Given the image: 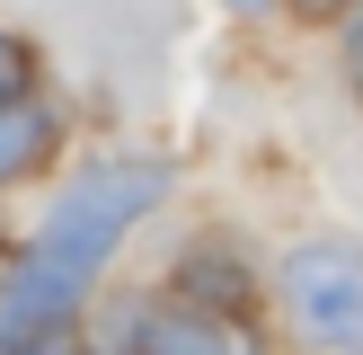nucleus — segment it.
<instances>
[{
    "instance_id": "f257e3e1",
    "label": "nucleus",
    "mask_w": 363,
    "mask_h": 355,
    "mask_svg": "<svg viewBox=\"0 0 363 355\" xmlns=\"http://www.w3.org/2000/svg\"><path fill=\"white\" fill-rule=\"evenodd\" d=\"M169 195L160 160H98L62 187V204L45 213L35 248L18 258V275L0 284V355H45L62 337V320L89 302L98 266L124 248V231Z\"/></svg>"
},
{
    "instance_id": "f03ea898",
    "label": "nucleus",
    "mask_w": 363,
    "mask_h": 355,
    "mask_svg": "<svg viewBox=\"0 0 363 355\" xmlns=\"http://www.w3.org/2000/svg\"><path fill=\"white\" fill-rule=\"evenodd\" d=\"M275 293H284V311H293V329L311 337V346L363 355V248L354 240H301V248H284Z\"/></svg>"
},
{
    "instance_id": "7ed1b4c3",
    "label": "nucleus",
    "mask_w": 363,
    "mask_h": 355,
    "mask_svg": "<svg viewBox=\"0 0 363 355\" xmlns=\"http://www.w3.org/2000/svg\"><path fill=\"white\" fill-rule=\"evenodd\" d=\"M124 355H257V346H248V329L230 311H213L195 293H169V302L124 311Z\"/></svg>"
},
{
    "instance_id": "20e7f679",
    "label": "nucleus",
    "mask_w": 363,
    "mask_h": 355,
    "mask_svg": "<svg viewBox=\"0 0 363 355\" xmlns=\"http://www.w3.org/2000/svg\"><path fill=\"white\" fill-rule=\"evenodd\" d=\"M45 151H53V116H45L35 98H9V106H0V187L27 178Z\"/></svg>"
},
{
    "instance_id": "39448f33",
    "label": "nucleus",
    "mask_w": 363,
    "mask_h": 355,
    "mask_svg": "<svg viewBox=\"0 0 363 355\" xmlns=\"http://www.w3.org/2000/svg\"><path fill=\"white\" fill-rule=\"evenodd\" d=\"M27 71H35V53L18 45V36H0V106H9V98H27Z\"/></svg>"
},
{
    "instance_id": "423d86ee",
    "label": "nucleus",
    "mask_w": 363,
    "mask_h": 355,
    "mask_svg": "<svg viewBox=\"0 0 363 355\" xmlns=\"http://www.w3.org/2000/svg\"><path fill=\"white\" fill-rule=\"evenodd\" d=\"M346 80H354V98H363V9L346 18Z\"/></svg>"
},
{
    "instance_id": "0eeeda50",
    "label": "nucleus",
    "mask_w": 363,
    "mask_h": 355,
    "mask_svg": "<svg viewBox=\"0 0 363 355\" xmlns=\"http://www.w3.org/2000/svg\"><path fill=\"white\" fill-rule=\"evenodd\" d=\"M301 9H354V0H301Z\"/></svg>"
},
{
    "instance_id": "6e6552de",
    "label": "nucleus",
    "mask_w": 363,
    "mask_h": 355,
    "mask_svg": "<svg viewBox=\"0 0 363 355\" xmlns=\"http://www.w3.org/2000/svg\"><path fill=\"white\" fill-rule=\"evenodd\" d=\"M230 9H257V0H230Z\"/></svg>"
}]
</instances>
